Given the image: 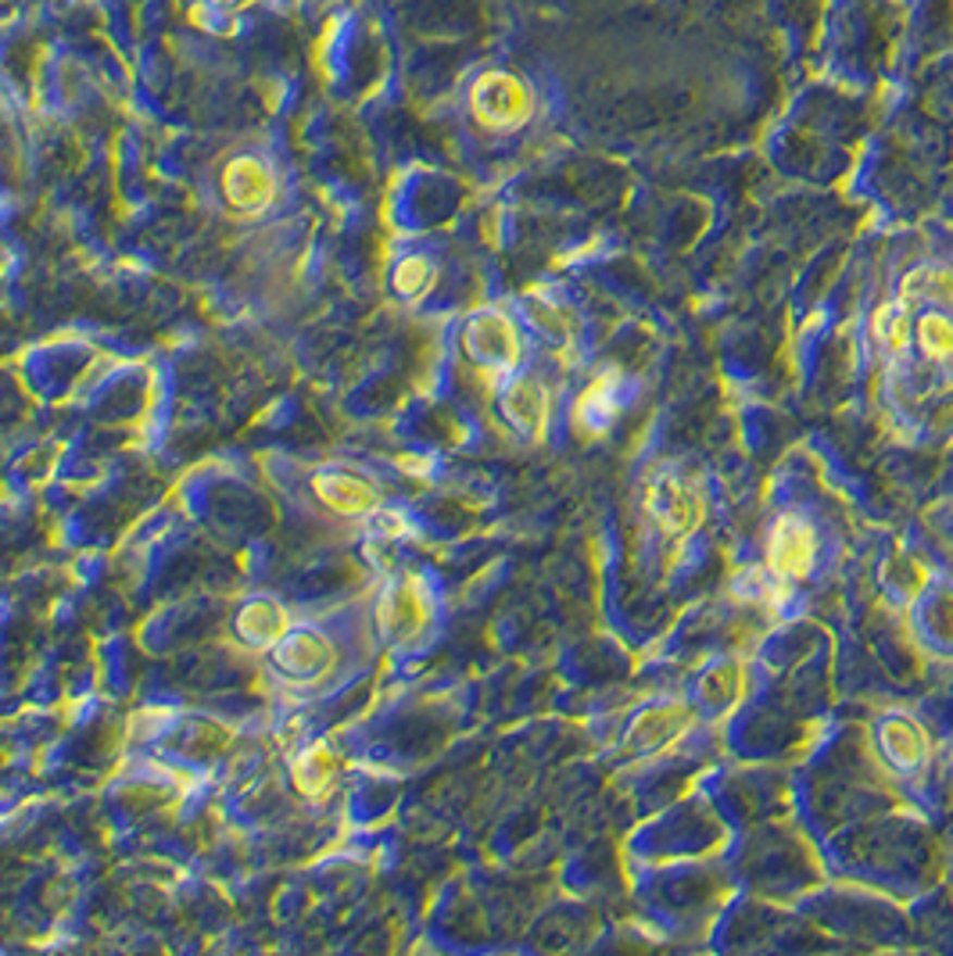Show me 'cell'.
<instances>
[{
    "mask_svg": "<svg viewBox=\"0 0 953 956\" xmlns=\"http://www.w3.org/2000/svg\"><path fill=\"white\" fill-rule=\"evenodd\" d=\"M878 753L886 756L889 767L896 770H914L925 763L928 756V734L914 717H886L878 724Z\"/></svg>",
    "mask_w": 953,
    "mask_h": 956,
    "instance_id": "cell-4",
    "label": "cell"
},
{
    "mask_svg": "<svg viewBox=\"0 0 953 956\" xmlns=\"http://www.w3.org/2000/svg\"><path fill=\"white\" fill-rule=\"evenodd\" d=\"M473 334L481 337V345H477V359L492 362V365H512L517 362V351H520V340H517V330H512L503 315H487L481 319V323H473Z\"/></svg>",
    "mask_w": 953,
    "mask_h": 956,
    "instance_id": "cell-7",
    "label": "cell"
},
{
    "mask_svg": "<svg viewBox=\"0 0 953 956\" xmlns=\"http://www.w3.org/2000/svg\"><path fill=\"white\" fill-rule=\"evenodd\" d=\"M506 412H509V420L520 426V431L545 434V423H548L545 387L534 384V380H517V387L506 395Z\"/></svg>",
    "mask_w": 953,
    "mask_h": 956,
    "instance_id": "cell-6",
    "label": "cell"
},
{
    "mask_svg": "<svg viewBox=\"0 0 953 956\" xmlns=\"http://www.w3.org/2000/svg\"><path fill=\"white\" fill-rule=\"evenodd\" d=\"M875 334L886 348H893V351L907 348V334H911L907 305H886V309L875 315Z\"/></svg>",
    "mask_w": 953,
    "mask_h": 956,
    "instance_id": "cell-9",
    "label": "cell"
},
{
    "mask_svg": "<svg viewBox=\"0 0 953 956\" xmlns=\"http://www.w3.org/2000/svg\"><path fill=\"white\" fill-rule=\"evenodd\" d=\"M928 628L936 631L939 642H953V587L939 595L928 609Z\"/></svg>",
    "mask_w": 953,
    "mask_h": 956,
    "instance_id": "cell-11",
    "label": "cell"
},
{
    "mask_svg": "<svg viewBox=\"0 0 953 956\" xmlns=\"http://www.w3.org/2000/svg\"><path fill=\"white\" fill-rule=\"evenodd\" d=\"M914 337H918V348L925 359L932 362H946L953 359V319L943 312H925L914 319Z\"/></svg>",
    "mask_w": 953,
    "mask_h": 956,
    "instance_id": "cell-8",
    "label": "cell"
},
{
    "mask_svg": "<svg viewBox=\"0 0 953 956\" xmlns=\"http://www.w3.org/2000/svg\"><path fill=\"white\" fill-rule=\"evenodd\" d=\"M745 688H750V673H745L742 663L735 659H725V663H714L710 670L703 673L695 692H700V703L710 709H731L735 703H742Z\"/></svg>",
    "mask_w": 953,
    "mask_h": 956,
    "instance_id": "cell-5",
    "label": "cell"
},
{
    "mask_svg": "<svg viewBox=\"0 0 953 956\" xmlns=\"http://www.w3.org/2000/svg\"><path fill=\"white\" fill-rule=\"evenodd\" d=\"M645 512H649L653 523L667 537H674V542L695 534L706 520V506L700 492L681 481V476H659L656 484H649V492H645Z\"/></svg>",
    "mask_w": 953,
    "mask_h": 956,
    "instance_id": "cell-1",
    "label": "cell"
},
{
    "mask_svg": "<svg viewBox=\"0 0 953 956\" xmlns=\"http://www.w3.org/2000/svg\"><path fill=\"white\" fill-rule=\"evenodd\" d=\"M695 724V706L692 703H656L645 706L628 728V753L634 756H653L670 749L678 738H685Z\"/></svg>",
    "mask_w": 953,
    "mask_h": 956,
    "instance_id": "cell-3",
    "label": "cell"
},
{
    "mask_svg": "<svg viewBox=\"0 0 953 956\" xmlns=\"http://www.w3.org/2000/svg\"><path fill=\"white\" fill-rule=\"evenodd\" d=\"M817 559V534L810 520L796 517V512H785L778 517L771 534H767V570L771 578L781 581H803L806 573L814 570Z\"/></svg>",
    "mask_w": 953,
    "mask_h": 956,
    "instance_id": "cell-2",
    "label": "cell"
},
{
    "mask_svg": "<svg viewBox=\"0 0 953 956\" xmlns=\"http://www.w3.org/2000/svg\"><path fill=\"white\" fill-rule=\"evenodd\" d=\"M578 412H584V420H598V431L614 423V415H617L614 384H609L606 376H603V380H595V384L589 387V395H584V398L578 401Z\"/></svg>",
    "mask_w": 953,
    "mask_h": 956,
    "instance_id": "cell-10",
    "label": "cell"
}]
</instances>
